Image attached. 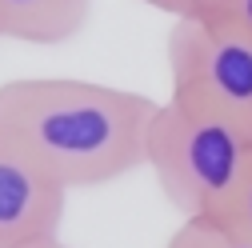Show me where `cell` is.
I'll list each match as a JSON object with an SVG mask.
<instances>
[{"instance_id": "obj_1", "label": "cell", "mask_w": 252, "mask_h": 248, "mask_svg": "<svg viewBox=\"0 0 252 248\" xmlns=\"http://www.w3.org/2000/svg\"><path fill=\"white\" fill-rule=\"evenodd\" d=\"M156 100L76 76L0 84V136L64 188H104L144 168Z\"/></svg>"}, {"instance_id": "obj_2", "label": "cell", "mask_w": 252, "mask_h": 248, "mask_svg": "<svg viewBox=\"0 0 252 248\" xmlns=\"http://www.w3.org/2000/svg\"><path fill=\"white\" fill-rule=\"evenodd\" d=\"M252 152V132L232 116L168 96L156 104L144 140V168L156 188L180 212V220H212L232 196L244 160Z\"/></svg>"}, {"instance_id": "obj_3", "label": "cell", "mask_w": 252, "mask_h": 248, "mask_svg": "<svg viewBox=\"0 0 252 248\" xmlns=\"http://www.w3.org/2000/svg\"><path fill=\"white\" fill-rule=\"evenodd\" d=\"M172 96L232 116L252 132V32L220 16L172 20L168 28Z\"/></svg>"}, {"instance_id": "obj_4", "label": "cell", "mask_w": 252, "mask_h": 248, "mask_svg": "<svg viewBox=\"0 0 252 248\" xmlns=\"http://www.w3.org/2000/svg\"><path fill=\"white\" fill-rule=\"evenodd\" d=\"M68 188L0 136V248H28L60 236Z\"/></svg>"}, {"instance_id": "obj_5", "label": "cell", "mask_w": 252, "mask_h": 248, "mask_svg": "<svg viewBox=\"0 0 252 248\" xmlns=\"http://www.w3.org/2000/svg\"><path fill=\"white\" fill-rule=\"evenodd\" d=\"M92 0H0V40L64 44L88 24Z\"/></svg>"}, {"instance_id": "obj_6", "label": "cell", "mask_w": 252, "mask_h": 248, "mask_svg": "<svg viewBox=\"0 0 252 248\" xmlns=\"http://www.w3.org/2000/svg\"><path fill=\"white\" fill-rule=\"evenodd\" d=\"M172 240H180L184 248H252V236H240L216 220H180Z\"/></svg>"}, {"instance_id": "obj_7", "label": "cell", "mask_w": 252, "mask_h": 248, "mask_svg": "<svg viewBox=\"0 0 252 248\" xmlns=\"http://www.w3.org/2000/svg\"><path fill=\"white\" fill-rule=\"evenodd\" d=\"M212 220L224 224V228H232V232H240V236H252V152H248V160H244V172L236 180L232 196L224 200V208H220Z\"/></svg>"}, {"instance_id": "obj_8", "label": "cell", "mask_w": 252, "mask_h": 248, "mask_svg": "<svg viewBox=\"0 0 252 248\" xmlns=\"http://www.w3.org/2000/svg\"><path fill=\"white\" fill-rule=\"evenodd\" d=\"M144 4L168 12L172 20H204V16H216L220 0H144Z\"/></svg>"}, {"instance_id": "obj_9", "label": "cell", "mask_w": 252, "mask_h": 248, "mask_svg": "<svg viewBox=\"0 0 252 248\" xmlns=\"http://www.w3.org/2000/svg\"><path fill=\"white\" fill-rule=\"evenodd\" d=\"M220 20H228V24H240L252 32V0H220V8H216Z\"/></svg>"}, {"instance_id": "obj_10", "label": "cell", "mask_w": 252, "mask_h": 248, "mask_svg": "<svg viewBox=\"0 0 252 248\" xmlns=\"http://www.w3.org/2000/svg\"><path fill=\"white\" fill-rule=\"evenodd\" d=\"M28 248H72V244H64L60 236H48V240H36V244H28Z\"/></svg>"}, {"instance_id": "obj_11", "label": "cell", "mask_w": 252, "mask_h": 248, "mask_svg": "<svg viewBox=\"0 0 252 248\" xmlns=\"http://www.w3.org/2000/svg\"><path fill=\"white\" fill-rule=\"evenodd\" d=\"M168 248H184V244H180V240H168Z\"/></svg>"}]
</instances>
